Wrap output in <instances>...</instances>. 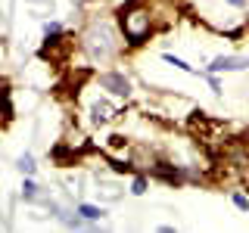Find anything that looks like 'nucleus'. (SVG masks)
<instances>
[{
	"label": "nucleus",
	"instance_id": "2",
	"mask_svg": "<svg viewBox=\"0 0 249 233\" xmlns=\"http://www.w3.org/2000/svg\"><path fill=\"white\" fill-rule=\"evenodd\" d=\"M122 31H124V37H128L131 44H140L146 34H150V13L146 10H128L124 13L122 10Z\"/></svg>",
	"mask_w": 249,
	"mask_h": 233
},
{
	"label": "nucleus",
	"instance_id": "10",
	"mask_svg": "<svg viewBox=\"0 0 249 233\" xmlns=\"http://www.w3.org/2000/svg\"><path fill=\"white\" fill-rule=\"evenodd\" d=\"M131 193H134V196H143V193H146V181H143V177H137V181H134Z\"/></svg>",
	"mask_w": 249,
	"mask_h": 233
},
{
	"label": "nucleus",
	"instance_id": "5",
	"mask_svg": "<svg viewBox=\"0 0 249 233\" xmlns=\"http://www.w3.org/2000/svg\"><path fill=\"white\" fill-rule=\"evenodd\" d=\"M112 115H115V109H112V106H109V103H106V100H97V103H93V106H90V118H93V121H97V124H106L109 118H112Z\"/></svg>",
	"mask_w": 249,
	"mask_h": 233
},
{
	"label": "nucleus",
	"instance_id": "6",
	"mask_svg": "<svg viewBox=\"0 0 249 233\" xmlns=\"http://www.w3.org/2000/svg\"><path fill=\"white\" fill-rule=\"evenodd\" d=\"M78 215H81L84 221H100V217L106 215V208H100V205H88V202H81V205H78Z\"/></svg>",
	"mask_w": 249,
	"mask_h": 233
},
{
	"label": "nucleus",
	"instance_id": "7",
	"mask_svg": "<svg viewBox=\"0 0 249 233\" xmlns=\"http://www.w3.org/2000/svg\"><path fill=\"white\" fill-rule=\"evenodd\" d=\"M16 168L22 171V174H35V159L25 152V155H19V162H16Z\"/></svg>",
	"mask_w": 249,
	"mask_h": 233
},
{
	"label": "nucleus",
	"instance_id": "11",
	"mask_svg": "<svg viewBox=\"0 0 249 233\" xmlns=\"http://www.w3.org/2000/svg\"><path fill=\"white\" fill-rule=\"evenodd\" d=\"M233 205H237V208H243V212H246V208H249V199L243 196V193H233Z\"/></svg>",
	"mask_w": 249,
	"mask_h": 233
},
{
	"label": "nucleus",
	"instance_id": "8",
	"mask_svg": "<svg viewBox=\"0 0 249 233\" xmlns=\"http://www.w3.org/2000/svg\"><path fill=\"white\" fill-rule=\"evenodd\" d=\"M168 62V66H175V68H181V72H193V66L190 62H184V59H178V56H171V53H165V56H162Z\"/></svg>",
	"mask_w": 249,
	"mask_h": 233
},
{
	"label": "nucleus",
	"instance_id": "9",
	"mask_svg": "<svg viewBox=\"0 0 249 233\" xmlns=\"http://www.w3.org/2000/svg\"><path fill=\"white\" fill-rule=\"evenodd\" d=\"M22 199H25V202H37V186L31 183V181L22 183Z\"/></svg>",
	"mask_w": 249,
	"mask_h": 233
},
{
	"label": "nucleus",
	"instance_id": "1",
	"mask_svg": "<svg viewBox=\"0 0 249 233\" xmlns=\"http://www.w3.org/2000/svg\"><path fill=\"white\" fill-rule=\"evenodd\" d=\"M84 50L93 62H106L119 53V44H115V31L109 22H93L84 34Z\"/></svg>",
	"mask_w": 249,
	"mask_h": 233
},
{
	"label": "nucleus",
	"instance_id": "3",
	"mask_svg": "<svg viewBox=\"0 0 249 233\" xmlns=\"http://www.w3.org/2000/svg\"><path fill=\"white\" fill-rule=\"evenodd\" d=\"M100 84H103L109 93H115V97H128L131 93V81L119 72H103L100 75Z\"/></svg>",
	"mask_w": 249,
	"mask_h": 233
},
{
	"label": "nucleus",
	"instance_id": "4",
	"mask_svg": "<svg viewBox=\"0 0 249 233\" xmlns=\"http://www.w3.org/2000/svg\"><path fill=\"white\" fill-rule=\"evenodd\" d=\"M209 68L212 72H243V68H249V56H218Z\"/></svg>",
	"mask_w": 249,
	"mask_h": 233
},
{
	"label": "nucleus",
	"instance_id": "13",
	"mask_svg": "<svg viewBox=\"0 0 249 233\" xmlns=\"http://www.w3.org/2000/svg\"><path fill=\"white\" fill-rule=\"evenodd\" d=\"M243 181H246V186H249V171H246V174H243Z\"/></svg>",
	"mask_w": 249,
	"mask_h": 233
},
{
	"label": "nucleus",
	"instance_id": "12",
	"mask_svg": "<svg viewBox=\"0 0 249 233\" xmlns=\"http://www.w3.org/2000/svg\"><path fill=\"white\" fill-rule=\"evenodd\" d=\"M228 3H231V6H246L249 0H228Z\"/></svg>",
	"mask_w": 249,
	"mask_h": 233
}]
</instances>
